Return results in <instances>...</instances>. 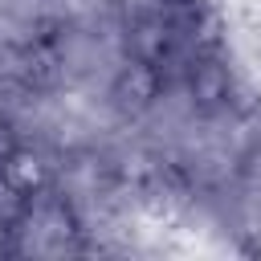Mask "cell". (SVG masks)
Masks as SVG:
<instances>
[{
    "mask_svg": "<svg viewBox=\"0 0 261 261\" xmlns=\"http://www.w3.org/2000/svg\"><path fill=\"white\" fill-rule=\"evenodd\" d=\"M192 94H196L200 106H220L224 94H228V82L216 65H196L192 69Z\"/></svg>",
    "mask_w": 261,
    "mask_h": 261,
    "instance_id": "cell-2",
    "label": "cell"
},
{
    "mask_svg": "<svg viewBox=\"0 0 261 261\" xmlns=\"http://www.w3.org/2000/svg\"><path fill=\"white\" fill-rule=\"evenodd\" d=\"M4 179H8V188L12 192H33V188H41V179H45V163L37 159V155H8V163H4Z\"/></svg>",
    "mask_w": 261,
    "mask_h": 261,
    "instance_id": "cell-1",
    "label": "cell"
},
{
    "mask_svg": "<svg viewBox=\"0 0 261 261\" xmlns=\"http://www.w3.org/2000/svg\"><path fill=\"white\" fill-rule=\"evenodd\" d=\"M159 73H163V69H155V65H147V61L130 65V69L122 73V94L135 98V102H151V98L159 94Z\"/></svg>",
    "mask_w": 261,
    "mask_h": 261,
    "instance_id": "cell-3",
    "label": "cell"
}]
</instances>
